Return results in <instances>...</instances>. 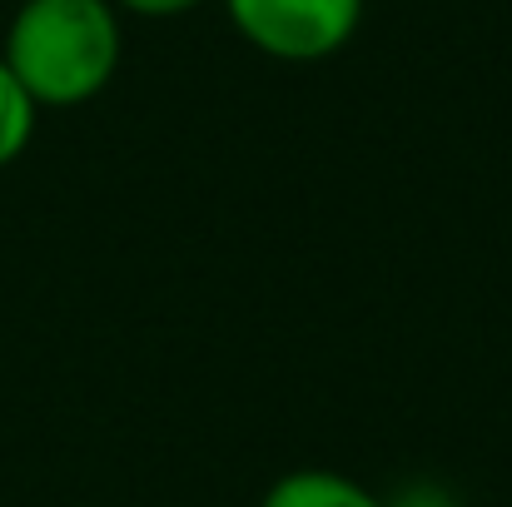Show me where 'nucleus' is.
<instances>
[{
  "mask_svg": "<svg viewBox=\"0 0 512 507\" xmlns=\"http://www.w3.org/2000/svg\"><path fill=\"white\" fill-rule=\"evenodd\" d=\"M229 25L269 60L314 65L358 35L363 0H224Z\"/></svg>",
  "mask_w": 512,
  "mask_h": 507,
  "instance_id": "nucleus-2",
  "label": "nucleus"
},
{
  "mask_svg": "<svg viewBox=\"0 0 512 507\" xmlns=\"http://www.w3.org/2000/svg\"><path fill=\"white\" fill-rule=\"evenodd\" d=\"M35 115H40V105L25 95V85L15 80V70L0 60V169L15 165V160L30 150V140H35Z\"/></svg>",
  "mask_w": 512,
  "mask_h": 507,
  "instance_id": "nucleus-4",
  "label": "nucleus"
},
{
  "mask_svg": "<svg viewBox=\"0 0 512 507\" xmlns=\"http://www.w3.org/2000/svg\"><path fill=\"white\" fill-rule=\"evenodd\" d=\"M194 5H204V0H115V10H130V15H145V20H174Z\"/></svg>",
  "mask_w": 512,
  "mask_h": 507,
  "instance_id": "nucleus-6",
  "label": "nucleus"
},
{
  "mask_svg": "<svg viewBox=\"0 0 512 507\" xmlns=\"http://www.w3.org/2000/svg\"><path fill=\"white\" fill-rule=\"evenodd\" d=\"M125 30L115 0H20L0 60L40 110L90 105L120 70Z\"/></svg>",
  "mask_w": 512,
  "mask_h": 507,
  "instance_id": "nucleus-1",
  "label": "nucleus"
},
{
  "mask_svg": "<svg viewBox=\"0 0 512 507\" xmlns=\"http://www.w3.org/2000/svg\"><path fill=\"white\" fill-rule=\"evenodd\" d=\"M259 507H383V498L334 468H294L269 483Z\"/></svg>",
  "mask_w": 512,
  "mask_h": 507,
  "instance_id": "nucleus-3",
  "label": "nucleus"
},
{
  "mask_svg": "<svg viewBox=\"0 0 512 507\" xmlns=\"http://www.w3.org/2000/svg\"><path fill=\"white\" fill-rule=\"evenodd\" d=\"M383 507H463L443 483H433V478H413V483H403V488H393Z\"/></svg>",
  "mask_w": 512,
  "mask_h": 507,
  "instance_id": "nucleus-5",
  "label": "nucleus"
}]
</instances>
